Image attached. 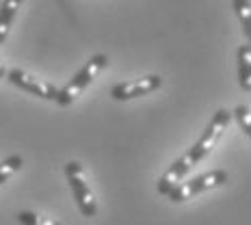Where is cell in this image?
Returning <instances> with one entry per match:
<instances>
[{
  "mask_svg": "<svg viewBox=\"0 0 251 225\" xmlns=\"http://www.w3.org/2000/svg\"><path fill=\"white\" fill-rule=\"evenodd\" d=\"M229 119H232V113L226 111V108H219V111L214 113V117L210 119V124L206 125L203 134L197 139V143L193 145L184 156H180V158H177L176 163L163 174V177L158 180V186L156 188H158L160 195H169V193L188 175V171L210 154V151L214 150V145H217V141L223 137V132H226Z\"/></svg>",
  "mask_w": 251,
  "mask_h": 225,
  "instance_id": "cell-1",
  "label": "cell"
},
{
  "mask_svg": "<svg viewBox=\"0 0 251 225\" xmlns=\"http://www.w3.org/2000/svg\"><path fill=\"white\" fill-rule=\"evenodd\" d=\"M106 63H108V59H106V54H93L91 59H89L85 65L78 70V74L72 78L70 82H67L63 89H59V93H56V104L59 106H70L72 102L76 100L78 96H80L85 89L91 85L93 82V78H96L100 72L106 67Z\"/></svg>",
  "mask_w": 251,
  "mask_h": 225,
  "instance_id": "cell-2",
  "label": "cell"
},
{
  "mask_svg": "<svg viewBox=\"0 0 251 225\" xmlns=\"http://www.w3.org/2000/svg\"><path fill=\"white\" fill-rule=\"evenodd\" d=\"M65 177H67V184H70L72 193H74V200L78 203V208H80L82 217H89V219L96 217L98 201H96V197H93L91 188H89L82 165L76 163V160H70V163L65 165Z\"/></svg>",
  "mask_w": 251,
  "mask_h": 225,
  "instance_id": "cell-3",
  "label": "cell"
},
{
  "mask_svg": "<svg viewBox=\"0 0 251 225\" xmlns=\"http://www.w3.org/2000/svg\"><path fill=\"white\" fill-rule=\"evenodd\" d=\"M227 171L226 169H214V171H208V174H201L197 177L188 182H180L174 191L169 193V200L171 201H186V200H193L195 195L200 193H206V191H212V188H219L227 182Z\"/></svg>",
  "mask_w": 251,
  "mask_h": 225,
  "instance_id": "cell-4",
  "label": "cell"
},
{
  "mask_svg": "<svg viewBox=\"0 0 251 225\" xmlns=\"http://www.w3.org/2000/svg\"><path fill=\"white\" fill-rule=\"evenodd\" d=\"M7 80L11 82L13 87L22 89V91L33 93V96L41 98V100L54 102L56 100V93H59V89L52 85V82L44 80V78H37V76H33V74H28V72H24V70H18V67L7 72Z\"/></svg>",
  "mask_w": 251,
  "mask_h": 225,
  "instance_id": "cell-5",
  "label": "cell"
},
{
  "mask_svg": "<svg viewBox=\"0 0 251 225\" xmlns=\"http://www.w3.org/2000/svg\"><path fill=\"white\" fill-rule=\"evenodd\" d=\"M160 85H163V78L151 74V76L137 78V80H130V82H119V85H115L111 89V96L117 102H128L141 96H150L156 89H160Z\"/></svg>",
  "mask_w": 251,
  "mask_h": 225,
  "instance_id": "cell-6",
  "label": "cell"
},
{
  "mask_svg": "<svg viewBox=\"0 0 251 225\" xmlns=\"http://www.w3.org/2000/svg\"><path fill=\"white\" fill-rule=\"evenodd\" d=\"M20 4H22V0H2V7H0V46L7 41V35L11 30Z\"/></svg>",
  "mask_w": 251,
  "mask_h": 225,
  "instance_id": "cell-7",
  "label": "cell"
},
{
  "mask_svg": "<svg viewBox=\"0 0 251 225\" xmlns=\"http://www.w3.org/2000/svg\"><path fill=\"white\" fill-rule=\"evenodd\" d=\"M238 82L245 91H251V46L243 44L238 48Z\"/></svg>",
  "mask_w": 251,
  "mask_h": 225,
  "instance_id": "cell-8",
  "label": "cell"
},
{
  "mask_svg": "<svg viewBox=\"0 0 251 225\" xmlns=\"http://www.w3.org/2000/svg\"><path fill=\"white\" fill-rule=\"evenodd\" d=\"M234 11H236L240 24H243L245 37H251V2L249 0H234Z\"/></svg>",
  "mask_w": 251,
  "mask_h": 225,
  "instance_id": "cell-9",
  "label": "cell"
},
{
  "mask_svg": "<svg viewBox=\"0 0 251 225\" xmlns=\"http://www.w3.org/2000/svg\"><path fill=\"white\" fill-rule=\"evenodd\" d=\"M22 165H24V158L20 154H13V156H9V158H4L2 163H0V186H2L15 171H20Z\"/></svg>",
  "mask_w": 251,
  "mask_h": 225,
  "instance_id": "cell-10",
  "label": "cell"
},
{
  "mask_svg": "<svg viewBox=\"0 0 251 225\" xmlns=\"http://www.w3.org/2000/svg\"><path fill=\"white\" fill-rule=\"evenodd\" d=\"M18 221L20 225H61L59 221H52L48 217H41V214H35L30 210H24L18 214Z\"/></svg>",
  "mask_w": 251,
  "mask_h": 225,
  "instance_id": "cell-11",
  "label": "cell"
},
{
  "mask_svg": "<svg viewBox=\"0 0 251 225\" xmlns=\"http://www.w3.org/2000/svg\"><path fill=\"white\" fill-rule=\"evenodd\" d=\"M234 117L238 119V125H240V130L245 132V137H251V113H249V106H245V104L236 106Z\"/></svg>",
  "mask_w": 251,
  "mask_h": 225,
  "instance_id": "cell-12",
  "label": "cell"
},
{
  "mask_svg": "<svg viewBox=\"0 0 251 225\" xmlns=\"http://www.w3.org/2000/svg\"><path fill=\"white\" fill-rule=\"evenodd\" d=\"M7 76V70H4V65H2V61H0V78H4Z\"/></svg>",
  "mask_w": 251,
  "mask_h": 225,
  "instance_id": "cell-13",
  "label": "cell"
}]
</instances>
